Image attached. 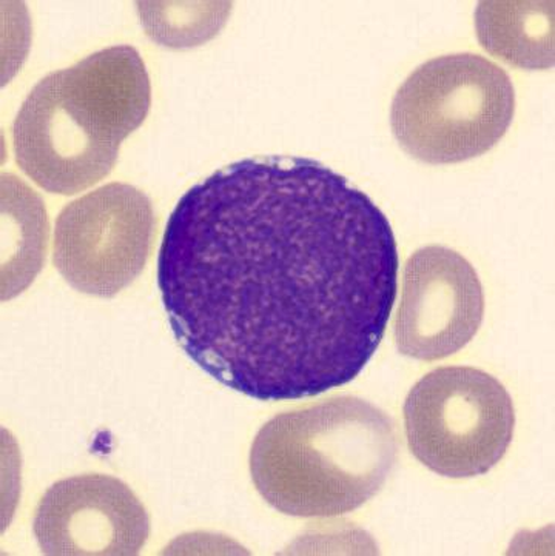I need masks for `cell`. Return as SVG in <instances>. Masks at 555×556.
<instances>
[{
	"mask_svg": "<svg viewBox=\"0 0 555 556\" xmlns=\"http://www.w3.org/2000/svg\"><path fill=\"white\" fill-rule=\"evenodd\" d=\"M399 265L388 217L344 176L308 157L261 156L179 199L157 287L201 370L277 403L362 374L391 318Z\"/></svg>",
	"mask_w": 555,
	"mask_h": 556,
	"instance_id": "6da1fadb",
	"label": "cell"
},
{
	"mask_svg": "<svg viewBox=\"0 0 555 556\" xmlns=\"http://www.w3.org/2000/svg\"><path fill=\"white\" fill-rule=\"evenodd\" d=\"M152 86L136 48L97 51L50 73L13 125L17 165L40 189L73 197L115 168L121 143L144 124Z\"/></svg>",
	"mask_w": 555,
	"mask_h": 556,
	"instance_id": "7a4b0ae2",
	"label": "cell"
},
{
	"mask_svg": "<svg viewBox=\"0 0 555 556\" xmlns=\"http://www.w3.org/2000/svg\"><path fill=\"white\" fill-rule=\"evenodd\" d=\"M396 456L391 416L362 397L337 396L261 427L250 473L260 495L281 514L330 518L373 500Z\"/></svg>",
	"mask_w": 555,
	"mask_h": 556,
	"instance_id": "3957f363",
	"label": "cell"
},
{
	"mask_svg": "<svg viewBox=\"0 0 555 556\" xmlns=\"http://www.w3.org/2000/svg\"><path fill=\"white\" fill-rule=\"evenodd\" d=\"M516 114L505 70L474 53L446 54L418 66L392 101L402 149L426 164H458L494 149Z\"/></svg>",
	"mask_w": 555,
	"mask_h": 556,
	"instance_id": "277c9868",
	"label": "cell"
},
{
	"mask_svg": "<svg viewBox=\"0 0 555 556\" xmlns=\"http://www.w3.org/2000/svg\"><path fill=\"white\" fill-rule=\"evenodd\" d=\"M412 455L451 480L494 469L513 443L516 410L497 378L474 367H441L422 377L404 403Z\"/></svg>",
	"mask_w": 555,
	"mask_h": 556,
	"instance_id": "5b68a950",
	"label": "cell"
},
{
	"mask_svg": "<svg viewBox=\"0 0 555 556\" xmlns=\"http://www.w3.org/2000/svg\"><path fill=\"white\" fill-rule=\"evenodd\" d=\"M153 231L149 197L128 184H106L59 213L54 265L77 292L115 296L144 270Z\"/></svg>",
	"mask_w": 555,
	"mask_h": 556,
	"instance_id": "8992f818",
	"label": "cell"
},
{
	"mask_svg": "<svg viewBox=\"0 0 555 556\" xmlns=\"http://www.w3.org/2000/svg\"><path fill=\"white\" fill-rule=\"evenodd\" d=\"M483 316V286L466 257L429 245L407 260L393 327L402 355L426 363L455 355L474 340Z\"/></svg>",
	"mask_w": 555,
	"mask_h": 556,
	"instance_id": "52a82bcc",
	"label": "cell"
},
{
	"mask_svg": "<svg viewBox=\"0 0 555 556\" xmlns=\"http://www.w3.org/2000/svg\"><path fill=\"white\" fill-rule=\"evenodd\" d=\"M33 530L46 555H138L150 518L125 482L90 473L54 482L39 501Z\"/></svg>",
	"mask_w": 555,
	"mask_h": 556,
	"instance_id": "ba28073f",
	"label": "cell"
},
{
	"mask_svg": "<svg viewBox=\"0 0 555 556\" xmlns=\"http://www.w3.org/2000/svg\"><path fill=\"white\" fill-rule=\"evenodd\" d=\"M477 38L492 56L525 70L554 65V2H480Z\"/></svg>",
	"mask_w": 555,
	"mask_h": 556,
	"instance_id": "9c48e42d",
	"label": "cell"
},
{
	"mask_svg": "<svg viewBox=\"0 0 555 556\" xmlns=\"http://www.w3.org/2000/svg\"><path fill=\"white\" fill-rule=\"evenodd\" d=\"M230 3L139 2L147 35L168 48L198 47L218 35L230 13Z\"/></svg>",
	"mask_w": 555,
	"mask_h": 556,
	"instance_id": "30bf717a",
	"label": "cell"
}]
</instances>
